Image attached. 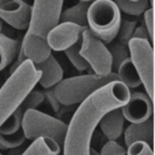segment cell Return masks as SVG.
Wrapping results in <instances>:
<instances>
[{
    "label": "cell",
    "mask_w": 155,
    "mask_h": 155,
    "mask_svg": "<svg viewBox=\"0 0 155 155\" xmlns=\"http://www.w3.org/2000/svg\"><path fill=\"white\" fill-rule=\"evenodd\" d=\"M121 81H110L84 99L74 111L64 136L63 155H90L93 133L108 111L121 108L130 97Z\"/></svg>",
    "instance_id": "1"
},
{
    "label": "cell",
    "mask_w": 155,
    "mask_h": 155,
    "mask_svg": "<svg viewBox=\"0 0 155 155\" xmlns=\"http://www.w3.org/2000/svg\"><path fill=\"white\" fill-rule=\"evenodd\" d=\"M64 0H34L30 21L21 47L30 62L38 64L51 54L47 34L59 23Z\"/></svg>",
    "instance_id": "2"
},
{
    "label": "cell",
    "mask_w": 155,
    "mask_h": 155,
    "mask_svg": "<svg viewBox=\"0 0 155 155\" xmlns=\"http://www.w3.org/2000/svg\"><path fill=\"white\" fill-rule=\"evenodd\" d=\"M40 76V70L29 59H25L10 74L0 87V125L21 105L25 96L39 82Z\"/></svg>",
    "instance_id": "3"
},
{
    "label": "cell",
    "mask_w": 155,
    "mask_h": 155,
    "mask_svg": "<svg viewBox=\"0 0 155 155\" xmlns=\"http://www.w3.org/2000/svg\"><path fill=\"white\" fill-rule=\"evenodd\" d=\"M110 81H119L116 73H110L107 75H97L93 73L71 76L68 79H62L57 85H54L53 92L62 105H74L80 104L90 94Z\"/></svg>",
    "instance_id": "4"
},
{
    "label": "cell",
    "mask_w": 155,
    "mask_h": 155,
    "mask_svg": "<svg viewBox=\"0 0 155 155\" xmlns=\"http://www.w3.org/2000/svg\"><path fill=\"white\" fill-rule=\"evenodd\" d=\"M121 21L120 10L114 0H94L87 10V28L104 44H110L117 35Z\"/></svg>",
    "instance_id": "5"
},
{
    "label": "cell",
    "mask_w": 155,
    "mask_h": 155,
    "mask_svg": "<svg viewBox=\"0 0 155 155\" xmlns=\"http://www.w3.org/2000/svg\"><path fill=\"white\" fill-rule=\"evenodd\" d=\"M21 130L25 139L33 140L39 137H48L62 148L67 132V124L38 109H29L23 113Z\"/></svg>",
    "instance_id": "6"
},
{
    "label": "cell",
    "mask_w": 155,
    "mask_h": 155,
    "mask_svg": "<svg viewBox=\"0 0 155 155\" xmlns=\"http://www.w3.org/2000/svg\"><path fill=\"white\" fill-rule=\"evenodd\" d=\"M130 59L138 73L148 97L154 98V48L150 41L131 38L127 44Z\"/></svg>",
    "instance_id": "7"
},
{
    "label": "cell",
    "mask_w": 155,
    "mask_h": 155,
    "mask_svg": "<svg viewBox=\"0 0 155 155\" xmlns=\"http://www.w3.org/2000/svg\"><path fill=\"white\" fill-rule=\"evenodd\" d=\"M80 54L94 74L107 75L111 73V57L107 45L96 38L88 28H86L81 35Z\"/></svg>",
    "instance_id": "8"
},
{
    "label": "cell",
    "mask_w": 155,
    "mask_h": 155,
    "mask_svg": "<svg viewBox=\"0 0 155 155\" xmlns=\"http://www.w3.org/2000/svg\"><path fill=\"white\" fill-rule=\"evenodd\" d=\"M87 27H81L70 22H59L47 34V44L51 51H64L81 40L82 31Z\"/></svg>",
    "instance_id": "9"
},
{
    "label": "cell",
    "mask_w": 155,
    "mask_h": 155,
    "mask_svg": "<svg viewBox=\"0 0 155 155\" xmlns=\"http://www.w3.org/2000/svg\"><path fill=\"white\" fill-rule=\"evenodd\" d=\"M31 6L24 0H0V18L15 29L27 30Z\"/></svg>",
    "instance_id": "10"
},
{
    "label": "cell",
    "mask_w": 155,
    "mask_h": 155,
    "mask_svg": "<svg viewBox=\"0 0 155 155\" xmlns=\"http://www.w3.org/2000/svg\"><path fill=\"white\" fill-rule=\"evenodd\" d=\"M124 119L131 124H139L153 115V101L143 92H130L128 101L120 108Z\"/></svg>",
    "instance_id": "11"
},
{
    "label": "cell",
    "mask_w": 155,
    "mask_h": 155,
    "mask_svg": "<svg viewBox=\"0 0 155 155\" xmlns=\"http://www.w3.org/2000/svg\"><path fill=\"white\" fill-rule=\"evenodd\" d=\"M35 67L41 73L38 84H40L44 88L53 87L63 79V69L52 54H50L45 61L35 64Z\"/></svg>",
    "instance_id": "12"
},
{
    "label": "cell",
    "mask_w": 155,
    "mask_h": 155,
    "mask_svg": "<svg viewBox=\"0 0 155 155\" xmlns=\"http://www.w3.org/2000/svg\"><path fill=\"white\" fill-rule=\"evenodd\" d=\"M124 124H125V119L121 113V109L116 108L104 114L103 117L99 120L98 125L103 134L109 140H116L120 138V136L124 132Z\"/></svg>",
    "instance_id": "13"
},
{
    "label": "cell",
    "mask_w": 155,
    "mask_h": 155,
    "mask_svg": "<svg viewBox=\"0 0 155 155\" xmlns=\"http://www.w3.org/2000/svg\"><path fill=\"white\" fill-rule=\"evenodd\" d=\"M124 137H125V144L128 147L133 142L143 140L147 142L149 145L153 144V133H154V122L153 117H149L148 120L139 122V124H131L130 126L124 130Z\"/></svg>",
    "instance_id": "14"
},
{
    "label": "cell",
    "mask_w": 155,
    "mask_h": 155,
    "mask_svg": "<svg viewBox=\"0 0 155 155\" xmlns=\"http://www.w3.org/2000/svg\"><path fill=\"white\" fill-rule=\"evenodd\" d=\"M21 42L4 33H0V70L10 65L17 57Z\"/></svg>",
    "instance_id": "15"
},
{
    "label": "cell",
    "mask_w": 155,
    "mask_h": 155,
    "mask_svg": "<svg viewBox=\"0 0 155 155\" xmlns=\"http://www.w3.org/2000/svg\"><path fill=\"white\" fill-rule=\"evenodd\" d=\"M61 147L48 137H39L33 139L31 144L21 155H58Z\"/></svg>",
    "instance_id": "16"
},
{
    "label": "cell",
    "mask_w": 155,
    "mask_h": 155,
    "mask_svg": "<svg viewBox=\"0 0 155 155\" xmlns=\"http://www.w3.org/2000/svg\"><path fill=\"white\" fill-rule=\"evenodd\" d=\"M91 2L79 1L76 5L62 11L59 22H70L81 27H87V10Z\"/></svg>",
    "instance_id": "17"
},
{
    "label": "cell",
    "mask_w": 155,
    "mask_h": 155,
    "mask_svg": "<svg viewBox=\"0 0 155 155\" xmlns=\"http://www.w3.org/2000/svg\"><path fill=\"white\" fill-rule=\"evenodd\" d=\"M116 74H117L119 81H121L128 90L136 88V87H138V86L142 85L140 79L138 76V73L134 69V65L132 64V62H131L130 58L125 59L119 65V68L116 70Z\"/></svg>",
    "instance_id": "18"
},
{
    "label": "cell",
    "mask_w": 155,
    "mask_h": 155,
    "mask_svg": "<svg viewBox=\"0 0 155 155\" xmlns=\"http://www.w3.org/2000/svg\"><path fill=\"white\" fill-rule=\"evenodd\" d=\"M120 11L130 16H139L148 7H151L148 0H114Z\"/></svg>",
    "instance_id": "19"
},
{
    "label": "cell",
    "mask_w": 155,
    "mask_h": 155,
    "mask_svg": "<svg viewBox=\"0 0 155 155\" xmlns=\"http://www.w3.org/2000/svg\"><path fill=\"white\" fill-rule=\"evenodd\" d=\"M111 57V73H116L119 65L127 58H130V52L127 45H124L121 42H116L108 48Z\"/></svg>",
    "instance_id": "20"
},
{
    "label": "cell",
    "mask_w": 155,
    "mask_h": 155,
    "mask_svg": "<svg viewBox=\"0 0 155 155\" xmlns=\"http://www.w3.org/2000/svg\"><path fill=\"white\" fill-rule=\"evenodd\" d=\"M22 117L23 111L17 108L1 125H0V133L1 134H12L21 130L22 126Z\"/></svg>",
    "instance_id": "21"
},
{
    "label": "cell",
    "mask_w": 155,
    "mask_h": 155,
    "mask_svg": "<svg viewBox=\"0 0 155 155\" xmlns=\"http://www.w3.org/2000/svg\"><path fill=\"white\" fill-rule=\"evenodd\" d=\"M80 45H81V40L78 41L76 44H74L73 46L68 47L67 50H64V53L68 57V59L71 62V64L75 67V69L84 71L90 67H88V63L80 54Z\"/></svg>",
    "instance_id": "22"
},
{
    "label": "cell",
    "mask_w": 155,
    "mask_h": 155,
    "mask_svg": "<svg viewBox=\"0 0 155 155\" xmlns=\"http://www.w3.org/2000/svg\"><path fill=\"white\" fill-rule=\"evenodd\" d=\"M25 142V137L23 134V131L19 130L16 133L12 134H1L0 133V149L8 150L21 147Z\"/></svg>",
    "instance_id": "23"
},
{
    "label": "cell",
    "mask_w": 155,
    "mask_h": 155,
    "mask_svg": "<svg viewBox=\"0 0 155 155\" xmlns=\"http://www.w3.org/2000/svg\"><path fill=\"white\" fill-rule=\"evenodd\" d=\"M137 27V22L134 19H122L120 21V25H119V30H117V39H119V42L124 44V45H127L128 41L131 40L132 38V34L134 31V28Z\"/></svg>",
    "instance_id": "24"
},
{
    "label": "cell",
    "mask_w": 155,
    "mask_h": 155,
    "mask_svg": "<svg viewBox=\"0 0 155 155\" xmlns=\"http://www.w3.org/2000/svg\"><path fill=\"white\" fill-rule=\"evenodd\" d=\"M44 94L42 92L40 91H36V90H31L27 96L25 98L23 99V102L21 103V105L18 107L23 113L25 110H29V109H36V107H39L42 102H44Z\"/></svg>",
    "instance_id": "25"
},
{
    "label": "cell",
    "mask_w": 155,
    "mask_h": 155,
    "mask_svg": "<svg viewBox=\"0 0 155 155\" xmlns=\"http://www.w3.org/2000/svg\"><path fill=\"white\" fill-rule=\"evenodd\" d=\"M126 154L127 155H154L151 145H149L147 142H143V140L133 142L132 144H130L127 147Z\"/></svg>",
    "instance_id": "26"
},
{
    "label": "cell",
    "mask_w": 155,
    "mask_h": 155,
    "mask_svg": "<svg viewBox=\"0 0 155 155\" xmlns=\"http://www.w3.org/2000/svg\"><path fill=\"white\" fill-rule=\"evenodd\" d=\"M98 155H126V149L116 140H108L102 147Z\"/></svg>",
    "instance_id": "27"
},
{
    "label": "cell",
    "mask_w": 155,
    "mask_h": 155,
    "mask_svg": "<svg viewBox=\"0 0 155 155\" xmlns=\"http://www.w3.org/2000/svg\"><path fill=\"white\" fill-rule=\"evenodd\" d=\"M44 94V98L48 102V104L51 105V108L53 109L54 113H59L61 108H62V104L58 102L57 97L54 96V92H53V87H50V88H45V91L42 92Z\"/></svg>",
    "instance_id": "28"
},
{
    "label": "cell",
    "mask_w": 155,
    "mask_h": 155,
    "mask_svg": "<svg viewBox=\"0 0 155 155\" xmlns=\"http://www.w3.org/2000/svg\"><path fill=\"white\" fill-rule=\"evenodd\" d=\"M143 18H144V27L148 30L149 35L151 39H154V8L148 7L143 12Z\"/></svg>",
    "instance_id": "29"
},
{
    "label": "cell",
    "mask_w": 155,
    "mask_h": 155,
    "mask_svg": "<svg viewBox=\"0 0 155 155\" xmlns=\"http://www.w3.org/2000/svg\"><path fill=\"white\" fill-rule=\"evenodd\" d=\"M132 38H137V39H144V40H148L150 42H153V39L150 38L148 30L145 29L144 25H140V27H136L134 28V31L132 34Z\"/></svg>",
    "instance_id": "30"
},
{
    "label": "cell",
    "mask_w": 155,
    "mask_h": 155,
    "mask_svg": "<svg viewBox=\"0 0 155 155\" xmlns=\"http://www.w3.org/2000/svg\"><path fill=\"white\" fill-rule=\"evenodd\" d=\"M18 67H19V62H18V61H16V63H13V65L11 67V73H12V71H15Z\"/></svg>",
    "instance_id": "31"
},
{
    "label": "cell",
    "mask_w": 155,
    "mask_h": 155,
    "mask_svg": "<svg viewBox=\"0 0 155 155\" xmlns=\"http://www.w3.org/2000/svg\"><path fill=\"white\" fill-rule=\"evenodd\" d=\"M2 29H4V22L0 18V33H2Z\"/></svg>",
    "instance_id": "32"
},
{
    "label": "cell",
    "mask_w": 155,
    "mask_h": 155,
    "mask_svg": "<svg viewBox=\"0 0 155 155\" xmlns=\"http://www.w3.org/2000/svg\"><path fill=\"white\" fill-rule=\"evenodd\" d=\"M79 1H82V2H92L94 0H79Z\"/></svg>",
    "instance_id": "33"
},
{
    "label": "cell",
    "mask_w": 155,
    "mask_h": 155,
    "mask_svg": "<svg viewBox=\"0 0 155 155\" xmlns=\"http://www.w3.org/2000/svg\"><path fill=\"white\" fill-rule=\"evenodd\" d=\"M149 1V4H150V6L153 7V4H154V0H148Z\"/></svg>",
    "instance_id": "34"
},
{
    "label": "cell",
    "mask_w": 155,
    "mask_h": 155,
    "mask_svg": "<svg viewBox=\"0 0 155 155\" xmlns=\"http://www.w3.org/2000/svg\"><path fill=\"white\" fill-rule=\"evenodd\" d=\"M0 155H2V154H0Z\"/></svg>",
    "instance_id": "35"
}]
</instances>
